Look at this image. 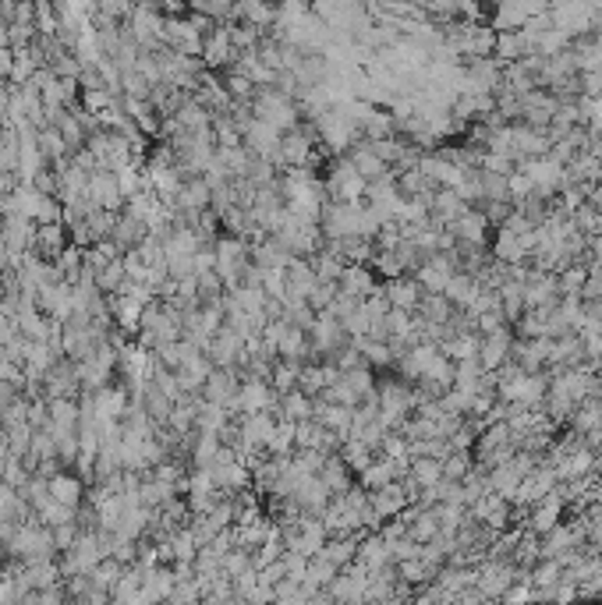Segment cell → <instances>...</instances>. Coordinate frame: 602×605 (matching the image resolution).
Wrapping results in <instances>:
<instances>
[{"instance_id":"1","label":"cell","mask_w":602,"mask_h":605,"mask_svg":"<svg viewBox=\"0 0 602 605\" xmlns=\"http://www.w3.org/2000/svg\"><path fill=\"white\" fill-rule=\"evenodd\" d=\"M252 118L270 121L273 128H281V131H291V128L301 124V107H298V99H291L277 85H255Z\"/></svg>"},{"instance_id":"2","label":"cell","mask_w":602,"mask_h":605,"mask_svg":"<svg viewBox=\"0 0 602 605\" xmlns=\"http://www.w3.org/2000/svg\"><path fill=\"white\" fill-rule=\"evenodd\" d=\"M365 188H368V181L355 170V163L348 156L333 163L330 177L322 181V192H326L330 202H365Z\"/></svg>"},{"instance_id":"3","label":"cell","mask_w":602,"mask_h":605,"mask_svg":"<svg viewBox=\"0 0 602 605\" xmlns=\"http://www.w3.org/2000/svg\"><path fill=\"white\" fill-rule=\"evenodd\" d=\"M281 138H283L281 128H273L270 121H259V118H252L248 128H244V146H248V153L259 156V160H273L277 166H281Z\"/></svg>"},{"instance_id":"4","label":"cell","mask_w":602,"mask_h":605,"mask_svg":"<svg viewBox=\"0 0 602 605\" xmlns=\"http://www.w3.org/2000/svg\"><path fill=\"white\" fill-rule=\"evenodd\" d=\"M202 40H205V36L188 22V14H167L163 46H170V50H177V53H188V57H202Z\"/></svg>"},{"instance_id":"5","label":"cell","mask_w":602,"mask_h":605,"mask_svg":"<svg viewBox=\"0 0 602 605\" xmlns=\"http://www.w3.org/2000/svg\"><path fill=\"white\" fill-rule=\"evenodd\" d=\"M85 199L92 202V205H100V209L120 213V209H124V195H120V188H118V174H114V170H103V166L92 170V174H89Z\"/></svg>"},{"instance_id":"6","label":"cell","mask_w":602,"mask_h":605,"mask_svg":"<svg viewBox=\"0 0 602 605\" xmlns=\"http://www.w3.org/2000/svg\"><path fill=\"white\" fill-rule=\"evenodd\" d=\"M43 390H46V401H53V397H79L81 393L79 364L72 362V358H57V364L43 379Z\"/></svg>"},{"instance_id":"7","label":"cell","mask_w":602,"mask_h":605,"mask_svg":"<svg viewBox=\"0 0 602 605\" xmlns=\"http://www.w3.org/2000/svg\"><path fill=\"white\" fill-rule=\"evenodd\" d=\"M238 61V50H234V43H231V36H227V25L220 22L205 40H202V64L205 68H231Z\"/></svg>"},{"instance_id":"8","label":"cell","mask_w":602,"mask_h":605,"mask_svg":"<svg viewBox=\"0 0 602 605\" xmlns=\"http://www.w3.org/2000/svg\"><path fill=\"white\" fill-rule=\"evenodd\" d=\"M72 244L68 238V227L57 220V223H36V238H33V248L29 251H36L40 259H50V262H57V255L64 251Z\"/></svg>"},{"instance_id":"9","label":"cell","mask_w":602,"mask_h":605,"mask_svg":"<svg viewBox=\"0 0 602 605\" xmlns=\"http://www.w3.org/2000/svg\"><path fill=\"white\" fill-rule=\"evenodd\" d=\"M174 566L170 563H157L146 570V581H142V591H139V599L135 602H163V599H170V591H174Z\"/></svg>"},{"instance_id":"10","label":"cell","mask_w":602,"mask_h":605,"mask_svg":"<svg viewBox=\"0 0 602 605\" xmlns=\"http://www.w3.org/2000/svg\"><path fill=\"white\" fill-rule=\"evenodd\" d=\"M368 503H372V510H376L379 517H397L404 506H411V496H407L404 482L397 478V482L383 485V488H372V492H368Z\"/></svg>"},{"instance_id":"11","label":"cell","mask_w":602,"mask_h":605,"mask_svg":"<svg viewBox=\"0 0 602 605\" xmlns=\"http://www.w3.org/2000/svg\"><path fill=\"white\" fill-rule=\"evenodd\" d=\"M241 386V375L238 368H213L209 379L202 383V397L213 403H227Z\"/></svg>"},{"instance_id":"12","label":"cell","mask_w":602,"mask_h":605,"mask_svg":"<svg viewBox=\"0 0 602 605\" xmlns=\"http://www.w3.org/2000/svg\"><path fill=\"white\" fill-rule=\"evenodd\" d=\"M425 298V290H422V283L415 280V277H394V280H387V301H390V308H418V301Z\"/></svg>"},{"instance_id":"13","label":"cell","mask_w":602,"mask_h":605,"mask_svg":"<svg viewBox=\"0 0 602 605\" xmlns=\"http://www.w3.org/2000/svg\"><path fill=\"white\" fill-rule=\"evenodd\" d=\"M146 563H124L120 570L118 584H114V591H110V602H135L139 599V591H142V581H146Z\"/></svg>"},{"instance_id":"14","label":"cell","mask_w":602,"mask_h":605,"mask_svg":"<svg viewBox=\"0 0 602 605\" xmlns=\"http://www.w3.org/2000/svg\"><path fill=\"white\" fill-rule=\"evenodd\" d=\"M85 488L89 485L81 482L79 475H72L68 468L57 471V475H50V496L61 499V503H68V506H81L85 503Z\"/></svg>"},{"instance_id":"15","label":"cell","mask_w":602,"mask_h":605,"mask_svg":"<svg viewBox=\"0 0 602 605\" xmlns=\"http://www.w3.org/2000/svg\"><path fill=\"white\" fill-rule=\"evenodd\" d=\"M149 234V227H146V220H139V216H131V213H124L120 209L118 223H114V244H118L120 251H131V248H139V241Z\"/></svg>"},{"instance_id":"16","label":"cell","mask_w":602,"mask_h":605,"mask_svg":"<svg viewBox=\"0 0 602 605\" xmlns=\"http://www.w3.org/2000/svg\"><path fill=\"white\" fill-rule=\"evenodd\" d=\"M309 351H312V336H309V329L287 323V329H283V336H281V351H277V354H281V358H287V362L305 364Z\"/></svg>"},{"instance_id":"17","label":"cell","mask_w":602,"mask_h":605,"mask_svg":"<svg viewBox=\"0 0 602 605\" xmlns=\"http://www.w3.org/2000/svg\"><path fill=\"white\" fill-rule=\"evenodd\" d=\"M312 411H316V401H312L309 393H301L298 386L287 390L281 397V403L273 407V414H277V418H287V421H305V418H312Z\"/></svg>"},{"instance_id":"18","label":"cell","mask_w":602,"mask_h":605,"mask_svg":"<svg viewBox=\"0 0 602 605\" xmlns=\"http://www.w3.org/2000/svg\"><path fill=\"white\" fill-rule=\"evenodd\" d=\"M348 160L355 163V170H358L365 181H376V177H387V174H390V170H387V160H379L368 142L351 146V149H348Z\"/></svg>"},{"instance_id":"19","label":"cell","mask_w":602,"mask_h":605,"mask_svg":"<svg viewBox=\"0 0 602 605\" xmlns=\"http://www.w3.org/2000/svg\"><path fill=\"white\" fill-rule=\"evenodd\" d=\"M340 290H348V294H355V298H368V294H376L379 287L372 280V273L361 266V262H348L344 266V277H340Z\"/></svg>"},{"instance_id":"20","label":"cell","mask_w":602,"mask_h":605,"mask_svg":"<svg viewBox=\"0 0 602 605\" xmlns=\"http://www.w3.org/2000/svg\"><path fill=\"white\" fill-rule=\"evenodd\" d=\"M252 153H248V146L241 142V146H231V149H216V163L227 170V177H241V174H248V166H252Z\"/></svg>"},{"instance_id":"21","label":"cell","mask_w":602,"mask_h":605,"mask_svg":"<svg viewBox=\"0 0 602 605\" xmlns=\"http://www.w3.org/2000/svg\"><path fill=\"white\" fill-rule=\"evenodd\" d=\"M36 517H40L46 527H57L64 525V521H79V506H68V503H61V499H46L43 506H36Z\"/></svg>"},{"instance_id":"22","label":"cell","mask_w":602,"mask_h":605,"mask_svg":"<svg viewBox=\"0 0 602 605\" xmlns=\"http://www.w3.org/2000/svg\"><path fill=\"white\" fill-rule=\"evenodd\" d=\"M418 488H429V485L443 482V460L436 457H411V471H407Z\"/></svg>"},{"instance_id":"23","label":"cell","mask_w":602,"mask_h":605,"mask_svg":"<svg viewBox=\"0 0 602 605\" xmlns=\"http://www.w3.org/2000/svg\"><path fill=\"white\" fill-rule=\"evenodd\" d=\"M120 570H124V563L114 560V556H107V560H100V563L89 570V581H92V588H100V591H114Z\"/></svg>"},{"instance_id":"24","label":"cell","mask_w":602,"mask_h":605,"mask_svg":"<svg viewBox=\"0 0 602 605\" xmlns=\"http://www.w3.org/2000/svg\"><path fill=\"white\" fill-rule=\"evenodd\" d=\"M298 375H301V364L287 362V358H277V362H273V372H270V386L283 397L287 390L298 386Z\"/></svg>"},{"instance_id":"25","label":"cell","mask_w":602,"mask_h":605,"mask_svg":"<svg viewBox=\"0 0 602 605\" xmlns=\"http://www.w3.org/2000/svg\"><path fill=\"white\" fill-rule=\"evenodd\" d=\"M124 277H128V269H124V255H118V259H110L107 266L96 269V287H100L103 294H114L120 283H124Z\"/></svg>"},{"instance_id":"26","label":"cell","mask_w":602,"mask_h":605,"mask_svg":"<svg viewBox=\"0 0 602 605\" xmlns=\"http://www.w3.org/2000/svg\"><path fill=\"white\" fill-rule=\"evenodd\" d=\"M118 216L120 213H114V209H89L85 223H89V231H92V238H96V241H103V238H110V234H114Z\"/></svg>"},{"instance_id":"27","label":"cell","mask_w":602,"mask_h":605,"mask_svg":"<svg viewBox=\"0 0 602 605\" xmlns=\"http://www.w3.org/2000/svg\"><path fill=\"white\" fill-rule=\"evenodd\" d=\"M216 449H220V436H216V432H199L192 453H188V460H192V464H209V460L216 457Z\"/></svg>"},{"instance_id":"28","label":"cell","mask_w":602,"mask_h":605,"mask_svg":"<svg viewBox=\"0 0 602 605\" xmlns=\"http://www.w3.org/2000/svg\"><path fill=\"white\" fill-rule=\"evenodd\" d=\"M266 449H270V453H294V421L281 418L277 429H273V440H270Z\"/></svg>"},{"instance_id":"29","label":"cell","mask_w":602,"mask_h":605,"mask_svg":"<svg viewBox=\"0 0 602 605\" xmlns=\"http://www.w3.org/2000/svg\"><path fill=\"white\" fill-rule=\"evenodd\" d=\"M29 478H33V471L25 468V460H22V457H7V464H4V471H0V482H7L11 488H22Z\"/></svg>"},{"instance_id":"30","label":"cell","mask_w":602,"mask_h":605,"mask_svg":"<svg viewBox=\"0 0 602 605\" xmlns=\"http://www.w3.org/2000/svg\"><path fill=\"white\" fill-rule=\"evenodd\" d=\"M337 290H340V283L320 280V283H316V287H312V294H309V305H312L316 312H322V308H330V301L337 298Z\"/></svg>"},{"instance_id":"31","label":"cell","mask_w":602,"mask_h":605,"mask_svg":"<svg viewBox=\"0 0 602 605\" xmlns=\"http://www.w3.org/2000/svg\"><path fill=\"white\" fill-rule=\"evenodd\" d=\"M167 273H170L174 280L196 277V255H167Z\"/></svg>"},{"instance_id":"32","label":"cell","mask_w":602,"mask_h":605,"mask_svg":"<svg viewBox=\"0 0 602 605\" xmlns=\"http://www.w3.org/2000/svg\"><path fill=\"white\" fill-rule=\"evenodd\" d=\"M79 521H64V525L53 527V545H57V553H64V549H72L75 545V538H79Z\"/></svg>"},{"instance_id":"33","label":"cell","mask_w":602,"mask_h":605,"mask_svg":"<svg viewBox=\"0 0 602 605\" xmlns=\"http://www.w3.org/2000/svg\"><path fill=\"white\" fill-rule=\"evenodd\" d=\"M14 336H18V323H14V319H7V316L0 312V347H4L7 340H14Z\"/></svg>"},{"instance_id":"34","label":"cell","mask_w":602,"mask_h":605,"mask_svg":"<svg viewBox=\"0 0 602 605\" xmlns=\"http://www.w3.org/2000/svg\"><path fill=\"white\" fill-rule=\"evenodd\" d=\"M14 68V50L11 46H0V79H7Z\"/></svg>"},{"instance_id":"35","label":"cell","mask_w":602,"mask_h":605,"mask_svg":"<svg viewBox=\"0 0 602 605\" xmlns=\"http://www.w3.org/2000/svg\"><path fill=\"white\" fill-rule=\"evenodd\" d=\"M7 103H11V81L0 79V121H7Z\"/></svg>"},{"instance_id":"36","label":"cell","mask_w":602,"mask_h":605,"mask_svg":"<svg viewBox=\"0 0 602 605\" xmlns=\"http://www.w3.org/2000/svg\"><path fill=\"white\" fill-rule=\"evenodd\" d=\"M7 259H11V251H7V244H4V238H0V269L7 266Z\"/></svg>"},{"instance_id":"37","label":"cell","mask_w":602,"mask_h":605,"mask_svg":"<svg viewBox=\"0 0 602 605\" xmlns=\"http://www.w3.org/2000/svg\"><path fill=\"white\" fill-rule=\"evenodd\" d=\"M0 298H4V283H0Z\"/></svg>"}]
</instances>
